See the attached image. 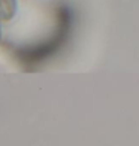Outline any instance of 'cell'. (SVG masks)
<instances>
[{"label": "cell", "mask_w": 139, "mask_h": 146, "mask_svg": "<svg viewBox=\"0 0 139 146\" xmlns=\"http://www.w3.org/2000/svg\"><path fill=\"white\" fill-rule=\"evenodd\" d=\"M69 24H70L69 11H67V9H63V11H61V18H60V25H58V31H57L55 37L52 39L51 42L43 43V45L39 46V48H35V49L29 51V54L24 55L25 58H27V61H39V60H43L46 55L54 54V51L61 46L66 35H67Z\"/></svg>", "instance_id": "1"}]
</instances>
